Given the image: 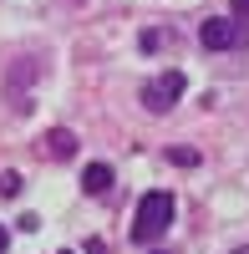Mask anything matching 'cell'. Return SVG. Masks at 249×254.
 <instances>
[{"label": "cell", "instance_id": "1", "mask_svg": "<svg viewBox=\"0 0 249 254\" xmlns=\"http://www.w3.org/2000/svg\"><path fill=\"white\" fill-rule=\"evenodd\" d=\"M168 229H173V193H163V188L142 193L137 214H132V239L148 249V244H158L163 234H168Z\"/></svg>", "mask_w": 249, "mask_h": 254}, {"label": "cell", "instance_id": "2", "mask_svg": "<svg viewBox=\"0 0 249 254\" xmlns=\"http://www.w3.org/2000/svg\"><path fill=\"white\" fill-rule=\"evenodd\" d=\"M183 87H188V76H183V71H158L153 81H148V87H142V107H148V112H173L178 107V97H183Z\"/></svg>", "mask_w": 249, "mask_h": 254}, {"label": "cell", "instance_id": "3", "mask_svg": "<svg viewBox=\"0 0 249 254\" xmlns=\"http://www.w3.org/2000/svg\"><path fill=\"white\" fill-rule=\"evenodd\" d=\"M41 81V61L36 56H15L10 71H5V97L15 112H31V87Z\"/></svg>", "mask_w": 249, "mask_h": 254}, {"label": "cell", "instance_id": "4", "mask_svg": "<svg viewBox=\"0 0 249 254\" xmlns=\"http://www.w3.org/2000/svg\"><path fill=\"white\" fill-rule=\"evenodd\" d=\"M198 41L209 51H239L244 46V26H239V15H209L198 26Z\"/></svg>", "mask_w": 249, "mask_h": 254}, {"label": "cell", "instance_id": "5", "mask_svg": "<svg viewBox=\"0 0 249 254\" xmlns=\"http://www.w3.org/2000/svg\"><path fill=\"white\" fill-rule=\"evenodd\" d=\"M81 188H87L92 198L112 193V168H107V163H87V173H81Z\"/></svg>", "mask_w": 249, "mask_h": 254}, {"label": "cell", "instance_id": "6", "mask_svg": "<svg viewBox=\"0 0 249 254\" xmlns=\"http://www.w3.org/2000/svg\"><path fill=\"white\" fill-rule=\"evenodd\" d=\"M71 153H76V137L66 132V127L46 132V158H71Z\"/></svg>", "mask_w": 249, "mask_h": 254}, {"label": "cell", "instance_id": "7", "mask_svg": "<svg viewBox=\"0 0 249 254\" xmlns=\"http://www.w3.org/2000/svg\"><path fill=\"white\" fill-rule=\"evenodd\" d=\"M168 163H178V168H193V163H198V153H193V147H168Z\"/></svg>", "mask_w": 249, "mask_h": 254}, {"label": "cell", "instance_id": "8", "mask_svg": "<svg viewBox=\"0 0 249 254\" xmlns=\"http://www.w3.org/2000/svg\"><path fill=\"white\" fill-rule=\"evenodd\" d=\"M0 193L15 198V193H20V173H0Z\"/></svg>", "mask_w": 249, "mask_h": 254}, {"label": "cell", "instance_id": "9", "mask_svg": "<svg viewBox=\"0 0 249 254\" xmlns=\"http://www.w3.org/2000/svg\"><path fill=\"white\" fill-rule=\"evenodd\" d=\"M229 10H234L239 20H249V0H229Z\"/></svg>", "mask_w": 249, "mask_h": 254}, {"label": "cell", "instance_id": "10", "mask_svg": "<svg viewBox=\"0 0 249 254\" xmlns=\"http://www.w3.org/2000/svg\"><path fill=\"white\" fill-rule=\"evenodd\" d=\"M5 249H10V229L0 224V254H5Z\"/></svg>", "mask_w": 249, "mask_h": 254}, {"label": "cell", "instance_id": "11", "mask_svg": "<svg viewBox=\"0 0 249 254\" xmlns=\"http://www.w3.org/2000/svg\"><path fill=\"white\" fill-rule=\"evenodd\" d=\"M87 254H107V244H102V239H92V244H87Z\"/></svg>", "mask_w": 249, "mask_h": 254}, {"label": "cell", "instance_id": "12", "mask_svg": "<svg viewBox=\"0 0 249 254\" xmlns=\"http://www.w3.org/2000/svg\"><path fill=\"white\" fill-rule=\"evenodd\" d=\"M229 254H249V244H244V249H229Z\"/></svg>", "mask_w": 249, "mask_h": 254}, {"label": "cell", "instance_id": "13", "mask_svg": "<svg viewBox=\"0 0 249 254\" xmlns=\"http://www.w3.org/2000/svg\"><path fill=\"white\" fill-rule=\"evenodd\" d=\"M153 254H168V249H153Z\"/></svg>", "mask_w": 249, "mask_h": 254}, {"label": "cell", "instance_id": "14", "mask_svg": "<svg viewBox=\"0 0 249 254\" xmlns=\"http://www.w3.org/2000/svg\"><path fill=\"white\" fill-rule=\"evenodd\" d=\"M61 254H71V249H61Z\"/></svg>", "mask_w": 249, "mask_h": 254}]
</instances>
